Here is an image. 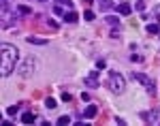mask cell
<instances>
[{"mask_svg":"<svg viewBox=\"0 0 160 126\" xmlns=\"http://www.w3.org/2000/svg\"><path fill=\"white\" fill-rule=\"evenodd\" d=\"M2 64H0V75L9 77L17 68V62H19V49L15 45H9V43H2Z\"/></svg>","mask_w":160,"mask_h":126,"instance_id":"cell-1","label":"cell"},{"mask_svg":"<svg viewBox=\"0 0 160 126\" xmlns=\"http://www.w3.org/2000/svg\"><path fill=\"white\" fill-rule=\"evenodd\" d=\"M107 86L113 94H122L124 90H126V81H124V77L120 73H115V71H111L109 73V79H107Z\"/></svg>","mask_w":160,"mask_h":126,"instance_id":"cell-2","label":"cell"},{"mask_svg":"<svg viewBox=\"0 0 160 126\" xmlns=\"http://www.w3.org/2000/svg\"><path fill=\"white\" fill-rule=\"evenodd\" d=\"M34 71H37V58H34V56H28L24 62L19 64V68H17V73L22 77H30Z\"/></svg>","mask_w":160,"mask_h":126,"instance_id":"cell-3","label":"cell"},{"mask_svg":"<svg viewBox=\"0 0 160 126\" xmlns=\"http://www.w3.org/2000/svg\"><path fill=\"white\" fill-rule=\"evenodd\" d=\"M130 79H137V81H141L145 90H148L149 96H154L156 94V83H154V79H149L148 75H143V73H130Z\"/></svg>","mask_w":160,"mask_h":126,"instance_id":"cell-4","label":"cell"},{"mask_svg":"<svg viewBox=\"0 0 160 126\" xmlns=\"http://www.w3.org/2000/svg\"><path fill=\"white\" fill-rule=\"evenodd\" d=\"M141 120L148 122V124H160V118L156 109H149V111H141Z\"/></svg>","mask_w":160,"mask_h":126,"instance_id":"cell-5","label":"cell"},{"mask_svg":"<svg viewBox=\"0 0 160 126\" xmlns=\"http://www.w3.org/2000/svg\"><path fill=\"white\" fill-rule=\"evenodd\" d=\"M86 86H88V88H98V86H100L98 73H90V75L86 77Z\"/></svg>","mask_w":160,"mask_h":126,"instance_id":"cell-6","label":"cell"},{"mask_svg":"<svg viewBox=\"0 0 160 126\" xmlns=\"http://www.w3.org/2000/svg\"><path fill=\"white\" fill-rule=\"evenodd\" d=\"M96 113H98V107H96V105H88L81 115H83L86 120H92V118H96Z\"/></svg>","mask_w":160,"mask_h":126,"instance_id":"cell-7","label":"cell"},{"mask_svg":"<svg viewBox=\"0 0 160 126\" xmlns=\"http://www.w3.org/2000/svg\"><path fill=\"white\" fill-rule=\"evenodd\" d=\"M98 2V9L100 11H111V9H118L115 4H113V0H96Z\"/></svg>","mask_w":160,"mask_h":126,"instance_id":"cell-8","label":"cell"},{"mask_svg":"<svg viewBox=\"0 0 160 126\" xmlns=\"http://www.w3.org/2000/svg\"><path fill=\"white\" fill-rule=\"evenodd\" d=\"M19 120H22V124H32V122H34L37 118H34V113H32V111H24Z\"/></svg>","mask_w":160,"mask_h":126,"instance_id":"cell-9","label":"cell"},{"mask_svg":"<svg viewBox=\"0 0 160 126\" xmlns=\"http://www.w3.org/2000/svg\"><path fill=\"white\" fill-rule=\"evenodd\" d=\"M77 19H79V15H77L75 11H68V13H64V22H68V24H75Z\"/></svg>","mask_w":160,"mask_h":126,"instance_id":"cell-10","label":"cell"},{"mask_svg":"<svg viewBox=\"0 0 160 126\" xmlns=\"http://www.w3.org/2000/svg\"><path fill=\"white\" fill-rule=\"evenodd\" d=\"M118 13L120 15H130L132 13V7L130 4H118Z\"/></svg>","mask_w":160,"mask_h":126,"instance_id":"cell-11","label":"cell"},{"mask_svg":"<svg viewBox=\"0 0 160 126\" xmlns=\"http://www.w3.org/2000/svg\"><path fill=\"white\" fill-rule=\"evenodd\" d=\"M26 41H28V43H32V45H47V41H45V38H38V37H28Z\"/></svg>","mask_w":160,"mask_h":126,"instance_id":"cell-12","label":"cell"},{"mask_svg":"<svg viewBox=\"0 0 160 126\" xmlns=\"http://www.w3.org/2000/svg\"><path fill=\"white\" fill-rule=\"evenodd\" d=\"M105 24H107V26H115V28H120V19H118V17H113V15H109V17L105 19Z\"/></svg>","mask_w":160,"mask_h":126,"instance_id":"cell-13","label":"cell"},{"mask_svg":"<svg viewBox=\"0 0 160 126\" xmlns=\"http://www.w3.org/2000/svg\"><path fill=\"white\" fill-rule=\"evenodd\" d=\"M17 13H19V15H30L32 9H30L28 4H19V7H17Z\"/></svg>","mask_w":160,"mask_h":126,"instance_id":"cell-14","label":"cell"},{"mask_svg":"<svg viewBox=\"0 0 160 126\" xmlns=\"http://www.w3.org/2000/svg\"><path fill=\"white\" fill-rule=\"evenodd\" d=\"M148 32H149V34H158V32H160V26L156 24V22H152V24H148Z\"/></svg>","mask_w":160,"mask_h":126,"instance_id":"cell-15","label":"cell"},{"mask_svg":"<svg viewBox=\"0 0 160 126\" xmlns=\"http://www.w3.org/2000/svg\"><path fill=\"white\" fill-rule=\"evenodd\" d=\"M45 107H47V109H56V98L47 96V98H45Z\"/></svg>","mask_w":160,"mask_h":126,"instance_id":"cell-16","label":"cell"},{"mask_svg":"<svg viewBox=\"0 0 160 126\" xmlns=\"http://www.w3.org/2000/svg\"><path fill=\"white\" fill-rule=\"evenodd\" d=\"M58 124H71V115H60V118H58Z\"/></svg>","mask_w":160,"mask_h":126,"instance_id":"cell-17","label":"cell"},{"mask_svg":"<svg viewBox=\"0 0 160 126\" xmlns=\"http://www.w3.org/2000/svg\"><path fill=\"white\" fill-rule=\"evenodd\" d=\"M83 19H88V22H94V19H96L94 11H86V13H83Z\"/></svg>","mask_w":160,"mask_h":126,"instance_id":"cell-18","label":"cell"},{"mask_svg":"<svg viewBox=\"0 0 160 126\" xmlns=\"http://www.w3.org/2000/svg\"><path fill=\"white\" fill-rule=\"evenodd\" d=\"M17 107H19V105H11V107L7 109V113H9V115H15V113H17Z\"/></svg>","mask_w":160,"mask_h":126,"instance_id":"cell-19","label":"cell"},{"mask_svg":"<svg viewBox=\"0 0 160 126\" xmlns=\"http://www.w3.org/2000/svg\"><path fill=\"white\" fill-rule=\"evenodd\" d=\"M130 60H132V62H141V60H143V56H141V53H132V56H130Z\"/></svg>","mask_w":160,"mask_h":126,"instance_id":"cell-20","label":"cell"},{"mask_svg":"<svg viewBox=\"0 0 160 126\" xmlns=\"http://www.w3.org/2000/svg\"><path fill=\"white\" fill-rule=\"evenodd\" d=\"M135 7H137V11H145V2H143V0H139Z\"/></svg>","mask_w":160,"mask_h":126,"instance_id":"cell-21","label":"cell"},{"mask_svg":"<svg viewBox=\"0 0 160 126\" xmlns=\"http://www.w3.org/2000/svg\"><path fill=\"white\" fill-rule=\"evenodd\" d=\"M71 98H73V96H71L68 92H62V101H71Z\"/></svg>","mask_w":160,"mask_h":126,"instance_id":"cell-22","label":"cell"},{"mask_svg":"<svg viewBox=\"0 0 160 126\" xmlns=\"http://www.w3.org/2000/svg\"><path fill=\"white\" fill-rule=\"evenodd\" d=\"M56 2H58V4H62V2H68V0H56Z\"/></svg>","mask_w":160,"mask_h":126,"instance_id":"cell-23","label":"cell"},{"mask_svg":"<svg viewBox=\"0 0 160 126\" xmlns=\"http://www.w3.org/2000/svg\"><path fill=\"white\" fill-rule=\"evenodd\" d=\"M86 2H94V0H86Z\"/></svg>","mask_w":160,"mask_h":126,"instance_id":"cell-24","label":"cell"},{"mask_svg":"<svg viewBox=\"0 0 160 126\" xmlns=\"http://www.w3.org/2000/svg\"><path fill=\"white\" fill-rule=\"evenodd\" d=\"M41 2H43V0H41Z\"/></svg>","mask_w":160,"mask_h":126,"instance_id":"cell-25","label":"cell"}]
</instances>
